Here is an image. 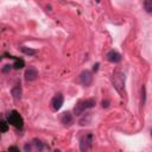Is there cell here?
Returning <instances> with one entry per match:
<instances>
[{"instance_id": "6da1fadb", "label": "cell", "mask_w": 152, "mask_h": 152, "mask_svg": "<svg viewBox=\"0 0 152 152\" xmlns=\"http://www.w3.org/2000/svg\"><path fill=\"white\" fill-rule=\"evenodd\" d=\"M112 83L114 88L121 94L125 88V74L121 70H115L112 75Z\"/></svg>"}, {"instance_id": "7a4b0ae2", "label": "cell", "mask_w": 152, "mask_h": 152, "mask_svg": "<svg viewBox=\"0 0 152 152\" xmlns=\"http://www.w3.org/2000/svg\"><path fill=\"white\" fill-rule=\"evenodd\" d=\"M95 99H86L82 101H78L77 104L74 108V114L75 115H81L86 109H90L95 106Z\"/></svg>"}, {"instance_id": "3957f363", "label": "cell", "mask_w": 152, "mask_h": 152, "mask_svg": "<svg viewBox=\"0 0 152 152\" xmlns=\"http://www.w3.org/2000/svg\"><path fill=\"white\" fill-rule=\"evenodd\" d=\"M7 122L11 124L12 126L19 128V129H21L23 126H24V120H23L21 115L17 110H12V112L8 113V115H7Z\"/></svg>"}, {"instance_id": "277c9868", "label": "cell", "mask_w": 152, "mask_h": 152, "mask_svg": "<svg viewBox=\"0 0 152 152\" xmlns=\"http://www.w3.org/2000/svg\"><path fill=\"white\" fill-rule=\"evenodd\" d=\"M80 81L84 87H89L93 82V74L89 70H84L80 75Z\"/></svg>"}, {"instance_id": "5b68a950", "label": "cell", "mask_w": 152, "mask_h": 152, "mask_svg": "<svg viewBox=\"0 0 152 152\" xmlns=\"http://www.w3.org/2000/svg\"><path fill=\"white\" fill-rule=\"evenodd\" d=\"M91 142H93V135L91 133L87 134L86 137L81 138V142H80V148L81 151H87L91 147Z\"/></svg>"}, {"instance_id": "8992f818", "label": "cell", "mask_w": 152, "mask_h": 152, "mask_svg": "<svg viewBox=\"0 0 152 152\" xmlns=\"http://www.w3.org/2000/svg\"><path fill=\"white\" fill-rule=\"evenodd\" d=\"M63 102H64V97L62 94H56L51 101V104H52V108L53 110H58L61 109V107L63 106Z\"/></svg>"}, {"instance_id": "52a82bcc", "label": "cell", "mask_w": 152, "mask_h": 152, "mask_svg": "<svg viewBox=\"0 0 152 152\" xmlns=\"http://www.w3.org/2000/svg\"><path fill=\"white\" fill-rule=\"evenodd\" d=\"M106 57H107V59L110 62V63H119V62H121V55L118 52V51H115V50H110V51H108L107 52V55H106Z\"/></svg>"}, {"instance_id": "ba28073f", "label": "cell", "mask_w": 152, "mask_h": 152, "mask_svg": "<svg viewBox=\"0 0 152 152\" xmlns=\"http://www.w3.org/2000/svg\"><path fill=\"white\" fill-rule=\"evenodd\" d=\"M38 78V71L36 68H28L26 69L25 71V80L27 82H32V81H36Z\"/></svg>"}, {"instance_id": "9c48e42d", "label": "cell", "mask_w": 152, "mask_h": 152, "mask_svg": "<svg viewBox=\"0 0 152 152\" xmlns=\"http://www.w3.org/2000/svg\"><path fill=\"white\" fill-rule=\"evenodd\" d=\"M61 122L65 126H70L72 122H74V116L70 112H64L61 116Z\"/></svg>"}, {"instance_id": "30bf717a", "label": "cell", "mask_w": 152, "mask_h": 152, "mask_svg": "<svg viewBox=\"0 0 152 152\" xmlns=\"http://www.w3.org/2000/svg\"><path fill=\"white\" fill-rule=\"evenodd\" d=\"M11 94H12L14 100H20V97H21V87H20V84H15L12 88Z\"/></svg>"}, {"instance_id": "8fae6325", "label": "cell", "mask_w": 152, "mask_h": 152, "mask_svg": "<svg viewBox=\"0 0 152 152\" xmlns=\"http://www.w3.org/2000/svg\"><path fill=\"white\" fill-rule=\"evenodd\" d=\"M32 145L34 148H37L38 151H44V150H49V146L45 145L44 142H42L39 139H33L32 141Z\"/></svg>"}, {"instance_id": "7c38bea8", "label": "cell", "mask_w": 152, "mask_h": 152, "mask_svg": "<svg viewBox=\"0 0 152 152\" xmlns=\"http://www.w3.org/2000/svg\"><path fill=\"white\" fill-rule=\"evenodd\" d=\"M10 58H13V59H14V64L12 65L14 69H21V68H24L25 62H24L23 59L17 58V57H14V56H10Z\"/></svg>"}, {"instance_id": "4fadbf2b", "label": "cell", "mask_w": 152, "mask_h": 152, "mask_svg": "<svg viewBox=\"0 0 152 152\" xmlns=\"http://www.w3.org/2000/svg\"><path fill=\"white\" fill-rule=\"evenodd\" d=\"M20 50H21V52H24L26 56H34V55L37 53V50L31 49V48H27V46H21Z\"/></svg>"}, {"instance_id": "5bb4252c", "label": "cell", "mask_w": 152, "mask_h": 152, "mask_svg": "<svg viewBox=\"0 0 152 152\" xmlns=\"http://www.w3.org/2000/svg\"><path fill=\"white\" fill-rule=\"evenodd\" d=\"M144 8L147 13H152V0H144Z\"/></svg>"}, {"instance_id": "9a60e30c", "label": "cell", "mask_w": 152, "mask_h": 152, "mask_svg": "<svg viewBox=\"0 0 152 152\" xmlns=\"http://www.w3.org/2000/svg\"><path fill=\"white\" fill-rule=\"evenodd\" d=\"M7 129H8V124L5 120H1L0 121V132H6Z\"/></svg>"}, {"instance_id": "2e32d148", "label": "cell", "mask_w": 152, "mask_h": 152, "mask_svg": "<svg viewBox=\"0 0 152 152\" xmlns=\"http://www.w3.org/2000/svg\"><path fill=\"white\" fill-rule=\"evenodd\" d=\"M32 148H33L32 142H26V144L24 145V147H23V150H24L25 152H30V151H32Z\"/></svg>"}, {"instance_id": "e0dca14e", "label": "cell", "mask_w": 152, "mask_h": 152, "mask_svg": "<svg viewBox=\"0 0 152 152\" xmlns=\"http://www.w3.org/2000/svg\"><path fill=\"white\" fill-rule=\"evenodd\" d=\"M89 121H90V115L88 114V118H87V119H86V118H83V119H81V120H80V125H87Z\"/></svg>"}, {"instance_id": "ac0fdd59", "label": "cell", "mask_w": 152, "mask_h": 152, "mask_svg": "<svg viewBox=\"0 0 152 152\" xmlns=\"http://www.w3.org/2000/svg\"><path fill=\"white\" fill-rule=\"evenodd\" d=\"M141 103L144 104L145 103V97H146V93H145V86H142V88H141Z\"/></svg>"}, {"instance_id": "d6986e66", "label": "cell", "mask_w": 152, "mask_h": 152, "mask_svg": "<svg viewBox=\"0 0 152 152\" xmlns=\"http://www.w3.org/2000/svg\"><path fill=\"white\" fill-rule=\"evenodd\" d=\"M8 151H15V152H19V147H17V146H11V147L8 148Z\"/></svg>"}, {"instance_id": "ffe728a7", "label": "cell", "mask_w": 152, "mask_h": 152, "mask_svg": "<svg viewBox=\"0 0 152 152\" xmlns=\"http://www.w3.org/2000/svg\"><path fill=\"white\" fill-rule=\"evenodd\" d=\"M11 66H12V65H5V68L2 69V71H4V72H7L8 70H11Z\"/></svg>"}, {"instance_id": "44dd1931", "label": "cell", "mask_w": 152, "mask_h": 152, "mask_svg": "<svg viewBox=\"0 0 152 152\" xmlns=\"http://www.w3.org/2000/svg\"><path fill=\"white\" fill-rule=\"evenodd\" d=\"M109 106V101H102V107L103 108H107Z\"/></svg>"}, {"instance_id": "7402d4cb", "label": "cell", "mask_w": 152, "mask_h": 152, "mask_svg": "<svg viewBox=\"0 0 152 152\" xmlns=\"http://www.w3.org/2000/svg\"><path fill=\"white\" fill-rule=\"evenodd\" d=\"M99 65H100L99 63H96V64H94V68H93V70H94V71H97V69H99Z\"/></svg>"}]
</instances>
